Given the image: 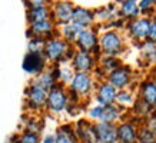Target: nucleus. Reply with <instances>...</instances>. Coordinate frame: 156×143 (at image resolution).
Segmentation results:
<instances>
[{
    "instance_id": "f257e3e1",
    "label": "nucleus",
    "mask_w": 156,
    "mask_h": 143,
    "mask_svg": "<svg viewBox=\"0 0 156 143\" xmlns=\"http://www.w3.org/2000/svg\"><path fill=\"white\" fill-rule=\"evenodd\" d=\"M76 49L69 43H66L62 37L48 39L43 47V56L46 59L48 63L52 65H60L65 62H70L73 54H75Z\"/></svg>"
},
{
    "instance_id": "f03ea898",
    "label": "nucleus",
    "mask_w": 156,
    "mask_h": 143,
    "mask_svg": "<svg viewBox=\"0 0 156 143\" xmlns=\"http://www.w3.org/2000/svg\"><path fill=\"white\" fill-rule=\"evenodd\" d=\"M99 50L100 56L119 57L126 50V39L119 30L108 29L99 34Z\"/></svg>"
},
{
    "instance_id": "7ed1b4c3",
    "label": "nucleus",
    "mask_w": 156,
    "mask_h": 143,
    "mask_svg": "<svg viewBox=\"0 0 156 143\" xmlns=\"http://www.w3.org/2000/svg\"><path fill=\"white\" fill-rule=\"evenodd\" d=\"M96 80L92 73H73L72 80L69 82L67 90L76 95L79 99L90 96L96 89Z\"/></svg>"
},
{
    "instance_id": "20e7f679",
    "label": "nucleus",
    "mask_w": 156,
    "mask_h": 143,
    "mask_svg": "<svg viewBox=\"0 0 156 143\" xmlns=\"http://www.w3.org/2000/svg\"><path fill=\"white\" fill-rule=\"evenodd\" d=\"M73 46H75L76 50L92 53V54H95L96 57H100L99 33H98L93 27L83 29L80 32V34L77 36V39H76V42Z\"/></svg>"
},
{
    "instance_id": "39448f33",
    "label": "nucleus",
    "mask_w": 156,
    "mask_h": 143,
    "mask_svg": "<svg viewBox=\"0 0 156 143\" xmlns=\"http://www.w3.org/2000/svg\"><path fill=\"white\" fill-rule=\"evenodd\" d=\"M69 105V96H67L66 86L57 85L52 90L48 92V99H46V109L50 113L59 114L65 112Z\"/></svg>"
},
{
    "instance_id": "423d86ee",
    "label": "nucleus",
    "mask_w": 156,
    "mask_h": 143,
    "mask_svg": "<svg viewBox=\"0 0 156 143\" xmlns=\"http://www.w3.org/2000/svg\"><path fill=\"white\" fill-rule=\"evenodd\" d=\"M46 99H48V92L44 90L43 87L34 83L33 80L29 83V86L24 90V103H26V107L29 110H33V112H37V110L46 107Z\"/></svg>"
},
{
    "instance_id": "0eeeda50",
    "label": "nucleus",
    "mask_w": 156,
    "mask_h": 143,
    "mask_svg": "<svg viewBox=\"0 0 156 143\" xmlns=\"http://www.w3.org/2000/svg\"><path fill=\"white\" fill-rule=\"evenodd\" d=\"M151 20L147 17H137L135 20H130L126 23V30H128L129 37H132V40L137 44L146 42L147 36H149V29H151Z\"/></svg>"
},
{
    "instance_id": "6e6552de",
    "label": "nucleus",
    "mask_w": 156,
    "mask_h": 143,
    "mask_svg": "<svg viewBox=\"0 0 156 143\" xmlns=\"http://www.w3.org/2000/svg\"><path fill=\"white\" fill-rule=\"evenodd\" d=\"M98 59L99 57L92 53L76 50L70 60V67L75 73H92L98 66Z\"/></svg>"
},
{
    "instance_id": "1a4fd4ad",
    "label": "nucleus",
    "mask_w": 156,
    "mask_h": 143,
    "mask_svg": "<svg viewBox=\"0 0 156 143\" xmlns=\"http://www.w3.org/2000/svg\"><path fill=\"white\" fill-rule=\"evenodd\" d=\"M105 80L109 82L116 90L129 89L130 85H132V80H133L132 67L128 66V65H122L119 69H116V70L112 72V73H109Z\"/></svg>"
},
{
    "instance_id": "9d476101",
    "label": "nucleus",
    "mask_w": 156,
    "mask_h": 143,
    "mask_svg": "<svg viewBox=\"0 0 156 143\" xmlns=\"http://www.w3.org/2000/svg\"><path fill=\"white\" fill-rule=\"evenodd\" d=\"M73 7H75V5L72 2H66V0L55 2L50 5V19L55 22L56 26H63V24L70 23Z\"/></svg>"
},
{
    "instance_id": "9b49d317",
    "label": "nucleus",
    "mask_w": 156,
    "mask_h": 143,
    "mask_svg": "<svg viewBox=\"0 0 156 143\" xmlns=\"http://www.w3.org/2000/svg\"><path fill=\"white\" fill-rule=\"evenodd\" d=\"M26 36H27V39L42 37V39H46V40H48V39L59 36V33H57V26L55 24V22H53L52 19H48V20L37 22V23L29 24Z\"/></svg>"
},
{
    "instance_id": "f8f14e48",
    "label": "nucleus",
    "mask_w": 156,
    "mask_h": 143,
    "mask_svg": "<svg viewBox=\"0 0 156 143\" xmlns=\"http://www.w3.org/2000/svg\"><path fill=\"white\" fill-rule=\"evenodd\" d=\"M23 70L30 75V76H37L42 72L48 69V62L43 56V53L36 52H27L23 57V63H22Z\"/></svg>"
},
{
    "instance_id": "ddd939ff",
    "label": "nucleus",
    "mask_w": 156,
    "mask_h": 143,
    "mask_svg": "<svg viewBox=\"0 0 156 143\" xmlns=\"http://www.w3.org/2000/svg\"><path fill=\"white\" fill-rule=\"evenodd\" d=\"M137 127L135 120H123L116 124L118 143H137Z\"/></svg>"
},
{
    "instance_id": "4468645a",
    "label": "nucleus",
    "mask_w": 156,
    "mask_h": 143,
    "mask_svg": "<svg viewBox=\"0 0 156 143\" xmlns=\"http://www.w3.org/2000/svg\"><path fill=\"white\" fill-rule=\"evenodd\" d=\"M116 95H118V90H116L109 82L102 80L100 83L96 85V89H95L96 105H100V106L115 105V102H116Z\"/></svg>"
},
{
    "instance_id": "2eb2a0df",
    "label": "nucleus",
    "mask_w": 156,
    "mask_h": 143,
    "mask_svg": "<svg viewBox=\"0 0 156 143\" xmlns=\"http://www.w3.org/2000/svg\"><path fill=\"white\" fill-rule=\"evenodd\" d=\"M75 133L79 143H98L96 140V132H95V123L90 120L80 119L77 120L75 124Z\"/></svg>"
},
{
    "instance_id": "dca6fc26",
    "label": "nucleus",
    "mask_w": 156,
    "mask_h": 143,
    "mask_svg": "<svg viewBox=\"0 0 156 143\" xmlns=\"http://www.w3.org/2000/svg\"><path fill=\"white\" fill-rule=\"evenodd\" d=\"M70 23L79 26L80 29H90L95 24V14L93 10L83 7V6H75L72 13Z\"/></svg>"
},
{
    "instance_id": "f3484780",
    "label": "nucleus",
    "mask_w": 156,
    "mask_h": 143,
    "mask_svg": "<svg viewBox=\"0 0 156 143\" xmlns=\"http://www.w3.org/2000/svg\"><path fill=\"white\" fill-rule=\"evenodd\" d=\"M95 132L98 143H118L116 124L98 122V123H95Z\"/></svg>"
},
{
    "instance_id": "a211bd4d",
    "label": "nucleus",
    "mask_w": 156,
    "mask_h": 143,
    "mask_svg": "<svg viewBox=\"0 0 156 143\" xmlns=\"http://www.w3.org/2000/svg\"><path fill=\"white\" fill-rule=\"evenodd\" d=\"M116 5H118V17L125 20L126 23L140 17V10L137 7L136 0H123Z\"/></svg>"
},
{
    "instance_id": "6ab92c4d",
    "label": "nucleus",
    "mask_w": 156,
    "mask_h": 143,
    "mask_svg": "<svg viewBox=\"0 0 156 143\" xmlns=\"http://www.w3.org/2000/svg\"><path fill=\"white\" fill-rule=\"evenodd\" d=\"M136 97L153 106V103L156 102V86L153 85V82L151 79H146V80L139 83Z\"/></svg>"
},
{
    "instance_id": "aec40b11",
    "label": "nucleus",
    "mask_w": 156,
    "mask_h": 143,
    "mask_svg": "<svg viewBox=\"0 0 156 143\" xmlns=\"http://www.w3.org/2000/svg\"><path fill=\"white\" fill-rule=\"evenodd\" d=\"M95 14V22H100V23H109L113 19L118 17V5L116 3H109L106 6H102L99 9L93 10Z\"/></svg>"
},
{
    "instance_id": "412c9836",
    "label": "nucleus",
    "mask_w": 156,
    "mask_h": 143,
    "mask_svg": "<svg viewBox=\"0 0 156 143\" xmlns=\"http://www.w3.org/2000/svg\"><path fill=\"white\" fill-rule=\"evenodd\" d=\"M55 138H56V143H79L75 133V127L70 123L60 124L56 129Z\"/></svg>"
},
{
    "instance_id": "4be33fe9",
    "label": "nucleus",
    "mask_w": 156,
    "mask_h": 143,
    "mask_svg": "<svg viewBox=\"0 0 156 143\" xmlns=\"http://www.w3.org/2000/svg\"><path fill=\"white\" fill-rule=\"evenodd\" d=\"M122 65H123V62H122L120 57L100 56L99 59H98V66L96 67H98V69L105 75V77H106L109 73H112V72H115L116 69H119Z\"/></svg>"
},
{
    "instance_id": "5701e85b",
    "label": "nucleus",
    "mask_w": 156,
    "mask_h": 143,
    "mask_svg": "<svg viewBox=\"0 0 156 143\" xmlns=\"http://www.w3.org/2000/svg\"><path fill=\"white\" fill-rule=\"evenodd\" d=\"M82 30L83 29H80L79 26H76V24L67 23V24H63V26H59L57 27V33H59V37H62L66 43L73 46Z\"/></svg>"
},
{
    "instance_id": "b1692460",
    "label": "nucleus",
    "mask_w": 156,
    "mask_h": 143,
    "mask_svg": "<svg viewBox=\"0 0 156 143\" xmlns=\"http://www.w3.org/2000/svg\"><path fill=\"white\" fill-rule=\"evenodd\" d=\"M123 112L125 109H122L120 106H118L116 103L110 106H105L103 114H102V120L105 123H112V124H118V122L123 117Z\"/></svg>"
},
{
    "instance_id": "393cba45",
    "label": "nucleus",
    "mask_w": 156,
    "mask_h": 143,
    "mask_svg": "<svg viewBox=\"0 0 156 143\" xmlns=\"http://www.w3.org/2000/svg\"><path fill=\"white\" fill-rule=\"evenodd\" d=\"M52 5V3H50ZM26 19L27 23H37L42 20L50 19V6H44V7H33V9H27L26 12Z\"/></svg>"
},
{
    "instance_id": "a878e982",
    "label": "nucleus",
    "mask_w": 156,
    "mask_h": 143,
    "mask_svg": "<svg viewBox=\"0 0 156 143\" xmlns=\"http://www.w3.org/2000/svg\"><path fill=\"white\" fill-rule=\"evenodd\" d=\"M34 83H37L40 87H43L46 92L52 90L53 87H56L59 83H57L56 77L53 76V73L50 72V69H46L44 72H42L40 75H37V76H34L33 79Z\"/></svg>"
},
{
    "instance_id": "bb28decb",
    "label": "nucleus",
    "mask_w": 156,
    "mask_h": 143,
    "mask_svg": "<svg viewBox=\"0 0 156 143\" xmlns=\"http://www.w3.org/2000/svg\"><path fill=\"white\" fill-rule=\"evenodd\" d=\"M139 49H140V56L147 65H155L156 63V44L155 43L149 42H143L139 44Z\"/></svg>"
},
{
    "instance_id": "cd10ccee",
    "label": "nucleus",
    "mask_w": 156,
    "mask_h": 143,
    "mask_svg": "<svg viewBox=\"0 0 156 143\" xmlns=\"http://www.w3.org/2000/svg\"><path fill=\"white\" fill-rule=\"evenodd\" d=\"M136 100V95L135 92L130 90V89H125V90H118V95H116V105L120 106L122 109H128L135 103Z\"/></svg>"
},
{
    "instance_id": "c85d7f7f",
    "label": "nucleus",
    "mask_w": 156,
    "mask_h": 143,
    "mask_svg": "<svg viewBox=\"0 0 156 143\" xmlns=\"http://www.w3.org/2000/svg\"><path fill=\"white\" fill-rule=\"evenodd\" d=\"M132 112L137 119L145 120L146 117H149L152 114V105H149V103H146V102H143V100L136 97L135 103L132 105Z\"/></svg>"
},
{
    "instance_id": "c756f323",
    "label": "nucleus",
    "mask_w": 156,
    "mask_h": 143,
    "mask_svg": "<svg viewBox=\"0 0 156 143\" xmlns=\"http://www.w3.org/2000/svg\"><path fill=\"white\" fill-rule=\"evenodd\" d=\"M137 7L140 10V16L152 19V16H155L156 12V2L155 0H140L137 2Z\"/></svg>"
},
{
    "instance_id": "7c9ffc66",
    "label": "nucleus",
    "mask_w": 156,
    "mask_h": 143,
    "mask_svg": "<svg viewBox=\"0 0 156 143\" xmlns=\"http://www.w3.org/2000/svg\"><path fill=\"white\" fill-rule=\"evenodd\" d=\"M137 143H156V134L152 133L146 126L140 124L137 127Z\"/></svg>"
},
{
    "instance_id": "2f4dec72",
    "label": "nucleus",
    "mask_w": 156,
    "mask_h": 143,
    "mask_svg": "<svg viewBox=\"0 0 156 143\" xmlns=\"http://www.w3.org/2000/svg\"><path fill=\"white\" fill-rule=\"evenodd\" d=\"M42 139H40V134L33 133V132H27V130H23L22 133L17 134V140L16 143H40Z\"/></svg>"
},
{
    "instance_id": "473e14b6",
    "label": "nucleus",
    "mask_w": 156,
    "mask_h": 143,
    "mask_svg": "<svg viewBox=\"0 0 156 143\" xmlns=\"http://www.w3.org/2000/svg\"><path fill=\"white\" fill-rule=\"evenodd\" d=\"M46 39L42 37H32L29 39L27 43V52H36V53H43V47H44Z\"/></svg>"
},
{
    "instance_id": "72a5a7b5",
    "label": "nucleus",
    "mask_w": 156,
    "mask_h": 143,
    "mask_svg": "<svg viewBox=\"0 0 156 143\" xmlns=\"http://www.w3.org/2000/svg\"><path fill=\"white\" fill-rule=\"evenodd\" d=\"M103 109H105V106H100V105H95V106H92V107H89L87 116H89V119L92 123H98V122L102 120Z\"/></svg>"
},
{
    "instance_id": "f704fd0d",
    "label": "nucleus",
    "mask_w": 156,
    "mask_h": 143,
    "mask_svg": "<svg viewBox=\"0 0 156 143\" xmlns=\"http://www.w3.org/2000/svg\"><path fill=\"white\" fill-rule=\"evenodd\" d=\"M24 130H27V132H33V133H40V130H42V123H40V120L37 117H29L27 122H26V127Z\"/></svg>"
},
{
    "instance_id": "c9c22d12",
    "label": "nucleus",
    "mask_w": 156,
    "mask_h": 143,
    "mask_svg": "<svg viewBox=\"0 0 156 143\" xmlns=\"http://www.w3.org/2000/svg\"><path fill=\"white\" fill-rule=\"evenodd\" d=\"M24 5L27 9H33V7H44V6H50V2L46 0H30V2H24Z\"/></svg>"
},
{
    "instance_id": "e433bc0d",
    "label": "nucleus",
    "mask_w": 156,
    "mask_h": 143,
    "mask_svg": "<svg viewBox=\"0 0 156 143\" xmlns=\"http://www.w3.org/2000/svg\"><path fill=\"white\" fill-rule=\"evenodd\" d=\"M143 126H146L152 133L156 134V116L151 114L149 117H146V119H145V122H143Z\"/></svg>"
},
{
    "instance_id": "4c0bfd02",
    "label": "nucleus",
    "mask_w": 156,
    "mask_h": 143,
    "mask_svg": "<svg viewBox=\"0 0 156 143\" xmlns=\"http://www.w3.org/2000/svg\"><path fill=\"white\" fill-rule=\"evenodd\" d=\"M147 40L156 44V20L155 19L151 20V29H149V36H147Z\"/></svg>"
},
{
    "instance_id": "58836bf2",
    "label": "nucleus",
    "mask_w": 156,
    "mask_h": 143,
    "mask_svg": "<svg viewBox=\"0 0 156 143\" xmlns=\"http://www.w3.org/2000/svg\"><path fill=\"white\" fill-rule=\"evenodd\" d=\"M40 143H56V138H55V134H46L42 138Z\"/></svg>"
},
{
    "instance_id": "ea45409f",
    "label": "nucleus",
    "mask_w": 156,
    "mask_h": 143,
    "mask_svg": "<svg viewBox=\"0 0 156 143\" xmlns=\"http://www.w3.org/2000/svg\"><path fill=\"white\" fill-rule=\"evenodd\" d=\"M152 114H153V116H156V102L153 103V106H152Z\"/></svg>"
},
{
    "instance_id": "a19ab883",
    "label": "nucleus",
    "mask_w": 156,
    "mask_h": 143,
    "mask_svg": "<svg viewBox=\"0 0 156 143\" xmlns=\"http://www.w3.org/2000/svg\"><path fill=\"white\" fill-rule=\"evenodd\" d=\"M151 80H152V82H153V85H155V86H156V73H155V75H153V77H152Z\"/></svg>"
},
{
    "instance_id": "79ce46f5",
    "label": "nucleus",
    "mask_w": 156,
    "mask_h": 143,
    "mask_svg": "<svg viewBox=\"0 0 156 143\" xmlns=\"http://www.w3.org/2000/svg\"><path fill=\"white\" fill-rule=\"evenodd\" d=\"M152 19H155V20H156V12H155V16H153V17H152Z\"/></svg>"
}]
</instances>
